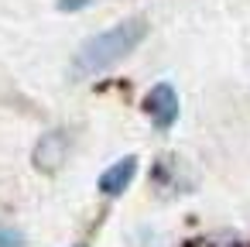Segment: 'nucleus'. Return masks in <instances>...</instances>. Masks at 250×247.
I'll list each match as a JSON object with an SVG mask.
<instances>
[{
  "label": "nucleus",
  "instance_id": "obj_2",
  "mask_svg": "<svg viewBox=\"0 0 250 247\" xmlns=\"http://www.w3.org/2000/svg\"><path fill=\"white\" fill-rule=\"evenodd\" d=\"M69 158V131H45L31 148V165L45 175H55Z\"/></svg>",
  "mask_w": 250,
  "mask_h": 247
},
{
  "label": "nucleus",
  "instance_id": "obj_5",
  "mask_svg": "<svg viewBox=\"0 0 250 247\" xmlns=\"http://www.w3.org/2000/svg\"><path fill=\"white\" fill-rule=\"evenodd\" d=\"M0 247H24V233L14 226H0Z\"/></svg>",
  "mask_w": 250,
  "mask_h": 247
},
{
  "label": "nucleus",
  "instance_id": "obj_1",
  "mask_svg": "<svg viewBox=\"0 0 250 247\" xmlns=\"http://www.w3.org/2000/svg\"><path fill=\"white\" fill-rule=\"evenodd\" d=\"M147 38V21L144 18H127L100 35H93L89 42H83V48L72 55V76L86 79V76H100L110 66H117L120 59H127L130 52L141 48V42Z\"/></svg>",
  "mask_w": 250,
  "mask_h": 247
},
{
  "label": "nucleus",
  "instance_id": "obj_7",
  "mask_svg": "<svg viewBox=\"0 0 250 247\" xmlns=\"http://www.w3.org/2000/svg\"><path fill=\"white\" fill-rule=\"evenodd\" d=\"M79 247H83V244H79Z\"/></svg>",
  "mask_w": 250,
  "mask_h": 247
},
{
  "label": "nucleus",
  "instance_id": "obj_6",
  "mask_svg": "<svg viewBox=\"0 0 250 247\" xmlns=\"http://www.w3.org/2000/svg\"><path fill=\"white\" fill-rule=\"evenodd\" d=\"M86 4H89V0H59V11H79Z\"/></svg>",
  "mask_w": 250,
  "mask_h": 247
},
{
  "label": "nucleus",
  "instance_id": "obj_3",
  "mask_svg": "<svg viewBox=\"0 0 250 247\" xmlns=\"http://www.w3.org/2000/svg\"><path fill=\"white\" fill-rule=\"evenodd\" d=\"M144 113L151 117V124L158 131L175 127V120H178V93H175V86L171 83H158L144 96Z\"/></svg>",
  "mask_w": 250,
  "mask_h": 247
},
{
  "label": "nucleus",
  "instance_id": "obj_4",
  "mask_svg": "<svg viewBox=\"0 0 250 247\" xmlns=\"http://www.w3.org/2000/svg\"><path fill=\"white\" fill-rule=\"evenodd\" d=\"M134 175H137V158L134 155H127V158H120V161H113L103 175H100V192L103 196H110V199H117V196H124L127 192V185L134 182Z\"/></svg>",
  "mask_w": 250,
  "mask_h": 247
}]
</instances>
